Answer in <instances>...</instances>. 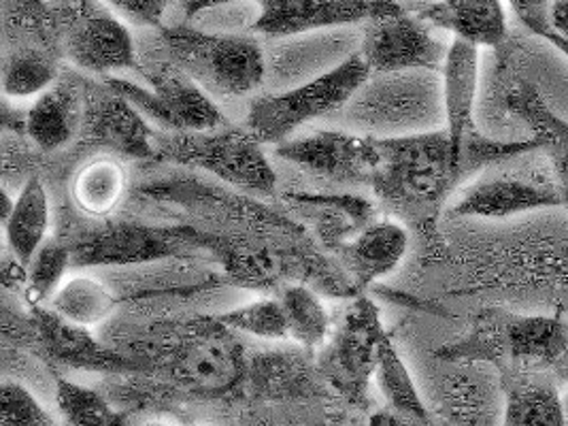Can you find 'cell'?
Returning <instances> with one entry per match:
<instances>
[{
	"mask_svg": "<svg viewBox=\"0 0 568 426\" xmlns=\"http://www.w3.org/2000/svg\"><path fill=\"white\" fill-rule=\"evenodd\" d=\"M568 322L562 316H521L505 310L481 312L463 339L440 347V361L488 363L498 372H551L567 356Z\"/></svg>",
	"mask_w": 568,
	"mask_h": 426,
	"instance_id": "obj_1",
	"label": "cell"
},
{
	"mask_svg": "<svg viewBox=\"0 0 568 426\" xmlns=\"http://www.w3.org/2000/svg\"><path fill=\"white\" fill-rule=\"evenodd\" d=\"M377 150L373 184L386 201L412 212L437 210L466 178L445 129L377 139Z\"/></svg>",
	"mask_w": 568,
	"mask_h": 426,
	"instance_id": "obj_2",
	"label": "cell"
},
{
	"mask_svg": "<svg viewBox=\"0 0 568 426\" xmlns=\"http://www.w3.org/2000/svg\"><path fill=\"white\" fill-rule=\"evenodd\" d=\"M349 131L375 139L445 129L443 88L435 71L371 73L341 109Z\"/></svg>",
	"mask_w": 568,
	"mask_h": 426,
	"instance_id": "obj_3",
	"label": "cell"
},
{
	"mask_svg": "<svg viewBox=\"0 0 568 426\" xmlns=\"http://www.w3.org/2000/svg\"><path fill=\"white\" fill-rule=\"evenodd\" d=\"M169 62L180 67L201 88L217 97H247L266 73L258 41L236 34H211L196 28H162Z\"/></svg>",
	"mask_w": 568,
	"mask_h": 426,
	"instance_id": "obj_4",
	"label": "cell"
},
{
	"mask_svg": "<svg viewBox=\"0 0 568 426\" xmlns=\"http://www.w3.org/2000/svg\"><path fill=\"white\" fill-rule=\"evenodd\" d=\"M371 78L361 52L352 53L322 75L280 94H262L252 101L245 129L260 143L280 145L301 126L341 111Z\"/></svg>",
	"mask_w": 568,
	"mask_h": 426,
	"instance_id": "obj_5",
	"label": "cell"
},
{
	"mask_svg": "<svg viewBox=\"0 0 568 426\" xmlns=\"http://www.w3.org/2000/svg\"><path fill=\"white\" fill-rule=\"evenodd\" d=\"M494 164L496 171L466 186L452 212L468 217L505 220L521 213L565 207L556 173L541 150Z\"/></svg>",
	"mask_w": 568,
	"mask_h": 426,
	"instance_id": "obj_6",
	"label": "cell"
},
{
	"mask_svg": "<svg viewBox=\"0 0 568 426\" xmlns=\"http://www.w3.org/2000/svg\"><path fill=\"white\" fill-rule=\"evenodd\" d=\"M158 152L180 164L205 169L234 187L273 194L277 175L262 143L247 129L222 126L207 133H173L158 139Z\"/></svg>",
	"mask_w": 568,
	"mask_h": 426,
	"instance_id": "obj_7",
	"label": "cell"
},
{
	"mask_svg": "<svg viewBox=\"0 0 568 426\" xmlns=\"http://www.w3.org/2000/svg\"><path fill=\"white\" fill-rule=\"evenodd\" d=\"M150 85L122 78H106L104 83L136 106L150 122L171 133H207L226 126L222 109L173 62L155 64L143 71Z\"/></svg>",
	"mask_w": 568,
	"mask_h": 426,
	"instance_id": "obj_8",
	"label": "cell"
},
{
	"mask_svg": "<svg viewBox=\"0 0 568 426\" xmlns=\"http://www.w3.org/2000/svg\"><path fill=\"white\" fill-rule=\"evenodd\" d=\"M386 337L388 333L382 326L377 307L366 298H358L345 310L335 333L322 347L320 372L324 379L349 403L366 407Z\"/></svg>",
	"mask_w": 568,
	"mask_h": 426,
	"instance_id": "obj_9",
	"label": "cell"
},
{
	"mask_svg": "<svg viewBox=\"0 0 568 426\" xmlns=\"http://www.w3.org/2000/svg\"><path fill=\"white\" fill-rule=\"evenodd\" d=\"M412 9L400 7L388 16L366 22L361 55L371 73L443 71L452 43Z\"/></svg>",
	"mask_w": 568,
	"mask_h": 426,
	"instance_id": "obj_10",
	"label": "cell"
},
{
	"mask_svg": "<svg viewBox=\"0 0 568 426\" xmlns=\"http://www.w3.org/2000/svg\"><path fill=\"white\" fill-rule=\"evenodd\" d=\"M171 377L201 397H220L233 390L245 372V349L220 320L190 333L171 352Z\"/></svg>",
	"mask_w": 568,
	"mask_h": 426,
	"instance_id": "obj_11",
	"label": "cell"
},
{
	"mask_svg": "<svg viewBox=\"0 0 568 426\" xmlns=\"http://www.w3.org/2000/svg\"><path fill=\"white\" fill-rule=\"evenodd\" d=\"M275 154L320 178L343 184L373 182L379 166L377 139L354 131H317L287 139L275 148Z\"/></svg>",
	"mask_w": 568,
	"mask_h": 426,
	"instance_id": "obj_12",
	"label": "cell"
},
{
	"mask_svg": "<svg viewBox=\"0 0 568 426\" xmlns=\"http://www.w3.org/2000/svg\"><path fill=\"white\" fill-rule=\"evenodd\" d=\"M256 32L294 37L324 28L349 27L398 11V0H258Z\"/></svg>",
	"mask_w": 568,
	"mask_h": 426,
	"instance_id": "obj_13",
	"label": "cell"
},
{
	"mask_svg": "<svg viewBox=\"0 0 568 426\" xmlns=\"http://www.w3.org/2000/svg\"><path fill=\"white\" fill-rule=\"evenodd\" d=\"M454 372L440 377L437 409L445 426H503V375L488 363L452 361Z\"/></svg>",
	"mask_w": 568,
	"mask_h": 426,
	"instance_id": "obj_14",
	"label": "cell"
},
{
	"mask_svg": "<svg viewBox=\"0 0 568 426\" xmlns=\"http://www.w3.org/2000/svg\"><path fill=\"white\" fill-rule=\"evenodd\" d=\"M67 52L79 69L103 78L136 69V43L129 27L99 9L79 11L71 20Z\"/></svg>",
	"mask_w": 568,
	"mask_h": 426,
	"instance_id": "obj_15",
	"label": "cell"
},
{
	"mask_svg": "<svg viewBox=\"0 0 568 426\" xmlns=\"http://www.w3.org/2000/svg\"><path fill=\"white\" fill-rule=\"evenodd\" d=\"M479 71L481 50L463 39H452L449 52L440 71L443 109H445V131L449 134L452 148L458 164L465 171V143L479 133L475 122L477 94H479ZM468 178V175H466Z\"/></svg>",
	"mask_w": 568,
	"mask_h": 426,
	"instance_id": "obj_16",
	"label": "cell"
},
{
	"mask_svg": "<svg viewBox=\"0 0 568 426\" xmlns=\"http://www.w3.org/2000/svg\"><path fill=\"white\" fill-rule=\"evenodd\" d=\"M83 131L113 154L134 160L158 156V136L148 118L106 83L104 92L85 105Z\"/></svg>",
	"mask_w": 568,
	"mask_h": 426,
	"instance_id": "obj_17",
	"label": "cell"
},
{
	"mask_svg": "<svg viewBox=\"0 0 568 426\" xmlns=\"http://www.w3.org/2000/svg\"><path fill=\"white\" fill-rule=\"evenodd\" d=\"M415 16L475 48L500 50L509 39L503 0H417Z\"/></svg>",
	"mask_w": 568,
	"mask_h": 426,
	"instance_id": "obj_18",
	"label": "cell"
},
{
	"mask_svg": "<svg viewBox=\"0 0 568 426\" xmlns=\"http://www.w3.org/2000/svg\"><path fill=\"white\" fill-rule=\"evenodd\" d=\"M41 344L52 361L69 365L73 369L88 372H130L134 363L122 354L104 347L90 335L88 326H79L58 316L53 310L41 305L32 307Z\"/></svg>",
	"mask_w": 568,
	"mask_h": 426,
	"instance_id": "obj_19",
	"label": "cell"
},
{
	"mask_svg": "<svg viewBox=\"0 0 568 426\" xmlns=\"http://www.w3.org/2000/svg\"><path fill=\"white\" fill-rule=\"evenodd\" d=\"M503 426H567L562 384L551 372H505Z\"/></svg>",
	"mask_w": 568,
	"mask_h": 426,
	"instance_id": "obj_20",
	"label": "cell"
},
{
	"mask_svg": "<svg viewBox=\"0 0 568 426\" xmlns=\"http://www.w3.org/2000/svg\"><path fill=\"white\" fill-rule=\"evenodd\" d=\"M85 105L75 81H55L28 109L24 129L30 141L43 152L64 148L73 141L79 129H83Z\"/></svg>",
	"mask_w": 568,
	"mask_h": 426,
	"instance_id": "obj_21",
	"label": "cell"
},
{
	"mask_svg": "<svg viewBox=\"0 0 568 426\" xmlns=\"http://www.w3.org/2000/svg\"><path fill=\"white\" fill-rule=\"evenodd\" d=\"M507 106L530 129L532 139L539 143V150L549 160L562 192V203L568 210L567 120L556 115L542 101L539 90L528 81H517L516 88L507 94Z\"/></svg>",
	"mask_w": 568,
	"mask_h": 426,
	"instance_id": "obj_22",
	"label": "cell"
},
{
	"mask_svg": "<svg viewBox=\"0 0 568 426\" xmlns=\"http://www.w3.org/2000/svg\"><path fill=\"white\" fill-rule=\"evenodd\" d=\"M409 250L407 231L392 220L366 224L358 237L345 245V261L354 277L368 286L396 271Z\"/></svg>",
	"mask_w": 568,
	"mask_h": 426,
	"instance_id": "obj_23",
	"label": "cell"
},
{
	"mask_svg": "<svg viewBox=\"0 0 568 426\" xmlns=\"http://www.w3.org/2000/svg\"><path fill=\"white\" fill-rule=\"evenodd\" d=\"M129 190V173L124 162L115 156H97L79 166L71 196L79 212L104 217L115 212Z\"/></svg>",
	"mask_w": 568,
	"mask_h": 426,
	"instance_id": "obj_24",
	"label": "cell"
},
{
	"mask_svg": "<svg viewBox=\"0 0 568 426\" xmlns=\"http://www.w3.org/2000/svg\"><path fill=\"white\" fill-rule=\"evenodd\" d=\"M11 254L28 266L39 247L50 240V196L41 180L32 178L16 196V210L2 224Z\"/></svg>",
	"mask_w": 568,
	"mask_h": 426,
	"instance_id": "obj_25",
	"label": "cell"
},
{
	"mask_svg": "<svg viewBox=\"0 0 568 426\" xmlns=\"http://www.w3.org/2000/svg\"><path fill=\"white\" fill-rule=\"evenodd\" d=\"M375 379H377L379 390L384 393V397L388 400L392 412L400 414L403 418L412 420L415 425H433L430 409H428L426 400L422 399L412 373L407 369V365L403 363L400 354L396 352V347H394L389 337L384 339L382 349H379Z\"/></svg>",
	"mask_w": 568,
	"mask_h": 426,
	"instance_id": "obj_26",
	"label": "cell"
},
{
	"mask_svg": "<svg viewBox=\"0 0 568 426\" xmlns=\"http://www.w3.org/2000/svg\"><path fill=\"white\" fill-rule=\"evenodd\" d=\"M171 243L164 241L155 229H139V226H122L111 229L109 233L97 235L88 245L78 247V263H122V261H139L154 258L169 252Z\"/></svg>",
	"mask_w": 568,
	"mask_h": 426,
	"instance_id": "obj_27",
	"label": "cell"
},
{
	"mask_svg": "<svg viewBox=\"0 0 568 426\" xmlns=\"http://www.w3.org/2000/svg\"><path fill=\"white\" fill-rule=\"evenodd\" d=\"M50 307L58 316L73 324L94 326L115 312L118 298L101 280L92 275H73L67 277L55 291Z\"/></svg>",
	"mask_w": 568,
	"mask_h": 426,
	"instance_id": "obj_28",
	"label": "cell"
},
{
	"mask_svg": "<svg viewBox=\"0 0 568 426\" xmlns=\"http://www.w3.org/2000/svg\"><path fill=\"white\" fill-rule=\"evenodd\" d=\"M58 78L52 55L37 48H18L7 55L2 67V90L9 99H37L50 90Z\"/></svg>",
	"mask_w": 568,
	"mask_h": 426,
	"instance_id": "obj_29",
	"label": "cell"
},
{
	"mask_svg": "<svg viewBox=\"0 0 568 426\" xmlns=\"http://www.w3.org/2000/svg\"><path fill=\"white\" fill-rule=\"evenodd\" d=\"M287 337L305 347H320L331 337V316L322 298L305 286H287L282 296Z\"/></svg>",
	"mask_w": 568,
	"mask_h": 426,
	"instance_id": "obj_30",
	"label": "cell"
},
{
	"mask_svg": "<svg viewBox=\"0 0 568 426\" xmlns=\"http://www.w3.org/2000/svg\"><path fill=\"white\" fill-rule=\"evenodd\" d=\"M55 403L69 426H124V416L92 388L58 379Z\"/></svg>",
	"mask_w": 568,
	"mask_h": 426,
	"instance_id": "obj_31",
	"label": "cell"
},
{
	"mask_svg": "<svg viewBox=\"0 0 568 426\" xmlns=\"http://www.w3.org/2000/svg\"><path fill=\"white\" fill-rule=\"evenodd\" d=\"M71 261H73L71 250L60 241L48 240L39 247V252L28 263L27 288H24L28 303L32 307L45 301H52L55 291L67 280Z\"/></svg>",
	"mask_w": 568,
	"mask_h": 426,
	"instance_id": "obj_32",
	"label": "cell"
},
{
	"mask_svg": "<svg viewBox=\"0 0 568 426\" xmlns=\"http://www.w3.org/2000/svg\"><path fill=\"white\" fill-rule=\"evenodd\" d=\"M217 320L234 333H245L258 339L287 337V324H285L284 307L280 298H260V301L239 305Z\"/></svg>",
	"mask_w": 568,
	"mask_h": 426,
	"instance_id": "obj_33",
	"label": "cell"
},
{
	"mask_svg": "<svg viewBox=\"0 0 568 426\" xmlns=\"http://www.w3.org/2000/svg\"><path fill=\"white\" fill-rule=\"evenodd\" d=\"M0 409V426H55L52 414L18 382L2 384Z\"/></svg>",
	"mask_w": 568,
	"mask_h": 426,
	"instance_id": "obj_34",
	"label": "cell"
},
{
	"mask_svg": "<svg viewBox=\"0 0 568 426\" xmlns=\"http://www.w3.org/2000/svg\"><path fill=\"white\" fill-rule=\"evenodd\" d=\"M109 4L136 27H162L169 0H109Z\"/></svg>",
	"mask_w": 568,
	"mask_h": 426,
	"instance_id": "obj_35",
	"label": "cell"
},
{
	"mask_svg": "<svg viewBox=\"0 0 568 426\" xmlns=\"http://www.w3.org/2000/svg\"><path fill=\"white\" fill-rule=\"evenodd\" d=\"M519 24L542 39L551 28V0H507Z\"/></svg>",
	"mask_w": 568,
	"mask_h": 426,
	"instance_id": "obj_36",
	"label": "cell"
},
{
	"mask_svg": "<svg viewBox=\"0 0 568 426\" xmlns=\"http://www.w3.org/2000/svg\"><path fill=\"white\" fill-rule=\"evenodd\" d=\"M551 28L568 39V0H551Z\"/></svg>",
	"mask_w": 568,
	"mask_h": 426,
	"instance_id": "obj_37",
	"label": "cell"
},
{
	"mask_svg": "<svg viewBox=\"0 0 568 426\" xmlns=\"http://www.w3.org/2000/svg\"><path fill=\"white\" fill-rule=\"evenodd\" d=\"M233 2H243V0H185V16L194 18L203 11L215 9V7H224V4H233Z\"/></svg>",
	"mask_w": 568,
	"mask_h": 426,
	"instance_id": "obj_38",
	"label": "cell"
},
{
	"mask_svg": "<svg viewBox=\"0 0 568 426\" xmlns=\"http://www.w3.org/2000/svg\"><path fill=\"white\" fill-rule=\"evenodd\" d=\"M368 426H419L412 423V420H407V418H403L400 414H396V412H382V414H377V416H373V420H371V425Z\"/></svg>",
	"mask_w": 568,
	"mask_h": 426,
	"instance_id": "obj_39",
	"label": "cell"
},
{
	"mask_svg": "<svg viewBox=\"0 0 568 426\" xmlns=\"http://www.w3.org/2000/svg\"><path fill=\"white\" fill-rule=\"evenodd\" d=\"M0 201H2V224H4L11 217L13 210H16V199H11L7 192H2Z\"/></svg>",
	"mask_w": 568,
	"mask_h": 426,
	"instance_id": "obj_40",
	"label": "cell"
},
{
	"mask_svg": "<svg viewBox=\"0 0 568 426\" xmlns=\"http://www.w3.org/2000/svg\"><path fill=\"white\" fill-rule=\"evenodd\" d=\"M554 375L558 377V382L565 386L568 382V352L567 356L556 365V369H554Z\"/></svg>",
	"mask_w": 568,
	"mask_h": 426,
	"instance_id": "obj_41",
	"label": "cell"
},
{
	"mask_svg": "<svg viewBox=\"0 0 568 426\" xmlns=\"http://www.w3.org/2000/svg\"><path fill=\"white\" fill-rule=\"evenodd\" d=\"M562 399H565V423L568 426V382L562 386Z\"/></svg>",
	"mask_w": 568,
	"mask_h": 426,
	"instance_id": "obj_42",
	"label": "cell"
},
{
	"mask_svg": "<svg viewBox=\"0 0 568 426\" xmlns=\"http://www.w3.org/2000/svg\"><path fill=\"white\" fill-rule=\"evenodd\" d=\"M143 426H175L171 425V423H166V420H148Z\"/></svg>",
	"mask_w": 568,
	"mask_h": 426,
	"instance_id": "obj_43",
	"label": "cell"
}]
</instances>
